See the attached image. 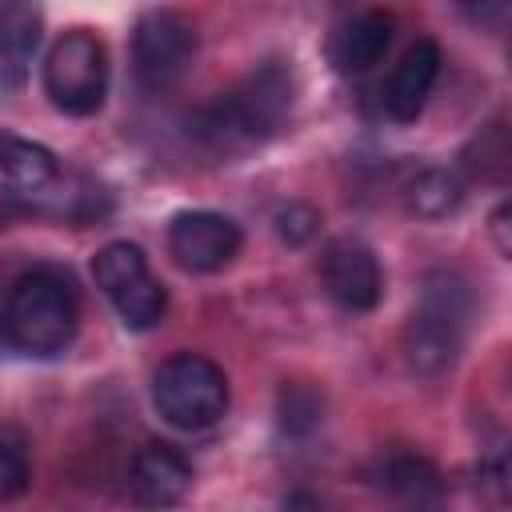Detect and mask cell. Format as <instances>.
<instances>
[{
    "label": "cell",
    "instance_id": "1",
    "mask_svg": "<svg viewBox=\"0 0 512 512\" xmlns=\"http://www.w3.org/2000/svg\"><path fill=\"white\" fill-rule=\"evenodd\" d=\"M292 100H296L292 72L272 60L248 72L236 88L220 92L212 104H204L192 120V132L212 156L232 160L272 140L288 124Z\"/></svg>",
    "mask_w": 512,
    "mask_h": 512
},
{
    "label": "cell",
    "instance_id": "2",
    "mask_svg": "<svg viewBox=\"0 0 512 512\" xmlns=\"http://www.w3.org/2000/svg\"><path fill=\"white\" fill-rule=\"evenodd\" d=\"M80 324L72 280L56 268H32L12 280L0 304V340L20 356H60Z\"/></svg>",
    "mask_w": 512,
    "mask_h": 512
},
{
    "label": "cell",
    "instance_id": "3",
    "mask_svg": "<svg viewBox=\"0 0 512 512\" xmlns=\"http://www.w3.org/2000/svg\"><path fill=\"white\" fill-rule=\"evenodd\" d=\"M472 312L468 284L452 272H432L420 284V300L404 324V360L420 376L444 372L464 340V324Z\"/></svg>",
    "mask_w": 512,
    "mask_h": 512
},
{
    "label": "cell",
    "instance_id": "4",
    "mask_svg": "<svg viewBox=\"0 0 512 512\" xmlns=\"http://www.w3.org/2000/svg\"><path fill=\"white\" fill-rule=\"evenodd\" d=\"M152 404L172 428L204 432L228 412V376L200 352H176L152 376Z\"/></svg>",
    "mask_w": 512,
    "mask_h": 512
},
{
    "label": "cell",
    "instance_id": "5",
    "mask_svg": "<svg viewBox=\"0 0 512 512\" xmlns=\"http://www.w3.org/2000/svg\"><path fill=\"white\" fill-rule=\"evenodd\" d=\"M44 92L68 116L100 112V104L108 96V52L88 28H72L48 48Z\"/></svg>",
    "mask_w": 512,
    "mask_h": 512
},
{
    "label": "cell",
    "instance_id": "6",
    "mask_svg": "<svg viewBox=\"0 0 512 512\" xmlns=\"http://www.w3.org/2000/svg\"><path fill=\"white\" fill-rule=\"evenodd\" d=\"M92 280L96 288L112 300L116 316L128 328H152L164 320L168 312V292L164 284L152 276L148 256L140 252V244L128 240H112L92 256Z\"/></svg>",
    "mask_w": 512,
    "mask_h": 512
},
{
    "label": "cell",
    "instance_id": "7",
    "mask_svg": "<svg viewBox=\"0 0 512 512\" xmlns=\"http://www.w3.org/2000/svg\"><path fill=\"white\" fill-rule=\"evenodd\" d=\"M196 60V24L172 8H148L132 28V68L148 92L172 88Z\"/></svg>",
    "mask_w": 512,
    "mask_h": 512
},
{
    "label": "cell",
    "instance_id": "8",
    "mask_svg": "<svg viewBox=\"0 0 512 512\" xmlns=\"http://www.w3.org/2000/svg\"><path fill=\"white\" fill-rule=\"evenodd\" d=\"M320 280L328 288V296L348 308V312H372L384 296V272L376 252L356 240V236H340L328 240L320 252Z\"/></svg>",
    "mask_w": 512,
    "mask_h": 512
},
{
    "label": "cell",
    "instance_id": "9",
    "mask_svg": "<svg viewBox=\"0 0 512 512\" xmlns=\"http://www.w3.org/2000/svg\"><path fill=\"white\" fill-rule=\"evenodd\" d=\"M168 252L184 272H220L240 252V228L220 212H180L168 224Z\"/></svg>",
    "mask_w": 512,
    "mask_h": 512
},
{
    "label": "cell",
    "instance_id": "10",
    "mask_svg": "<svg viewBox=\"0 0 512 512\" xmlns=\"http://www.w3.org/2000/svg\"><path fill=\"white\" fill-rule=\"evenodd\" d=\"M128 492L144 512H164L176 508L192 492V464L176 444L152 440L136 448L128 464Z\"/></svg>",
    "mask_w": 512,
    "mask_h": 512
},
{
    "label": "cell",
    "instance_id": "11",
    "mask_svg": "<svg viewBox=\"0 0 512 512\" xmlns=\"http://www.w3.org/2000/svg\"><path fill=\"white\" fill-rule=\"evenodd\" d=\"M372 488L392 504V512H440L444 480L420 452H388L372 468Z\"/></svg>",
    "mask_w": 512,
    "mask_h": 512
},
{
    "label": "cell",
    "instance_id": "12",
    "mask_svg": "<svg viewBox=\"0 0 512 512\" xmlns=\"http://www.w3.org/2000/svg\"><path fill=\"white\" fill-rule=\"evenodd\" d=\"M436 76H440V48H436V40L424 36L392 68V76L384 84V112L392 120H400V124L416 120L424 112V104H428V92H432Z\"/></svg>",
    "mask_w": 512,
    "mask_h": 512
},
{
    "label": "cell",
    "instance_id": "13",
    "mask_svg": "<svg viewBox=\"0 0 512 512\" xmlns=\"http://www.w3.org/2000/svg\"><path fill=\"white\" fill-rule=\"evenodd\" d=\"M388 44H392V16L380 12V8H368V12L348 16V20L332 32V48H328V52H332L336 72L360 76V72H368L372 64L384 60Z\"/></svg>",
    "mask_w": 512,
    "mask_h": 512
},
{
    "label": "cell",
    "instance_id": "14",
    "mask_svg": "<svg viewBox=\"0 0 512 512\" xmlns=\"http://www.w3.org/2000/svg\"><path fill=\"white\" fill-rule=\"evenodd\" d=\"M0 176L20 192H40L60 176V160L36 140L0 132Z\"/></svg>",
    "mask_w": 512,
    "mask_h": 512
},
{
    "label": "cell",
    "instance_id": "15",
    "mask_svg": "<svg viewBox=\"0 0 512 512\" xmlns=\"http://www.w3.org/2000/svg\"><path fill=\"white\" fill-rule=\"evenodd\" d=\"M44 16L36 4H0V64L4 68H24L40 44Z\"/></svg>",
    "mask_w": 512,
    "mask_h": 512
},
{
    "label": "cell",
    "instance_id": "16",
    "mask_svg": "<svg viewBox=\"0 0 512 512\" xmlns=\"http://www.w3.org/2000/svg\"><path fill=\"white\" fill-rule=\"evenodd\" d=\"M460 200H464V184L448 168H424L408 184V212L420 220H444L460 208Z\"/></svg>",
    "mask_w": 512,
    "mask_h": 512
},
{
    "label": "cell",
    "instance_id": "17",
    "mask_svg": "<svg viewBox=\"0 0 512 512\" xmlns=\"http://www.w3.org/2000/svg\"><path fill=\"white\" fill-rule=\"evenodd\" d=\"M508 132H504V124H488V128H480V136H472V144L460 152V164H464V172L468 176H476V180H504L508 176Z\"/></svg>",
    "mask_w": 512,
    "mask_h": 512
},
{
    "label": "cell",
    "instance_id": "18",
    "mask_svg": "<svg viewBox=\"0 0 512 512\" xmlns=\"http://www.w3.org/2000/svg\"><path fill=\"white\" fill-rule=\"evenodd\" d=\"M28 444L20 432L0 428V496H20L28 488Z\"/></svg>",
    "mask_w": 512,
    "mask_h": 512
},
{
    "label": "cell",
    "instance_id": "19",
    "mask_svg": "<svg viewBox=\"0 0 512 512\" xmlns=\"http://www.w3.org/2000/svg\"><path fill=\"white\" fill-rule=\"evenodd\" d=\"M316 224H320V212H316L312 204H300V200H292V204H284V208L276 212V232H280V240H288V244L312 240V236H316Z\"/></svg>",
    "mask_w": 512,
    "mask_h": 512
},
{
    "label": "cell",
    "instance_id": "20",
    "mask_svg": "<svg viewBox=\"0 0 512 512\" xmlns=\"http://www.w3.org/2000/svg\"><path fill=\"white\" fill-rule=\"evenodd\" d=\"M492 240H496L500 256L512 252V236H508V204H500V208L492 212Z\"/></svg>",
    "mask_w": 512,
    "mask_h": 512
},
{
    "label": "cell",
    "instance_id": "21",
    "mask_svg": "<svg viewBox=\"0 0 512 512\" xmlns=\"http://www.w3.org/2000/svg\"><path fill=\"white\" fill-rule=\"evenodd\" d=\"M0 224H4V208H0Z\"/></svg>",
    "mask_w": 512,
    "mask_h": 512
}]
</instances>
